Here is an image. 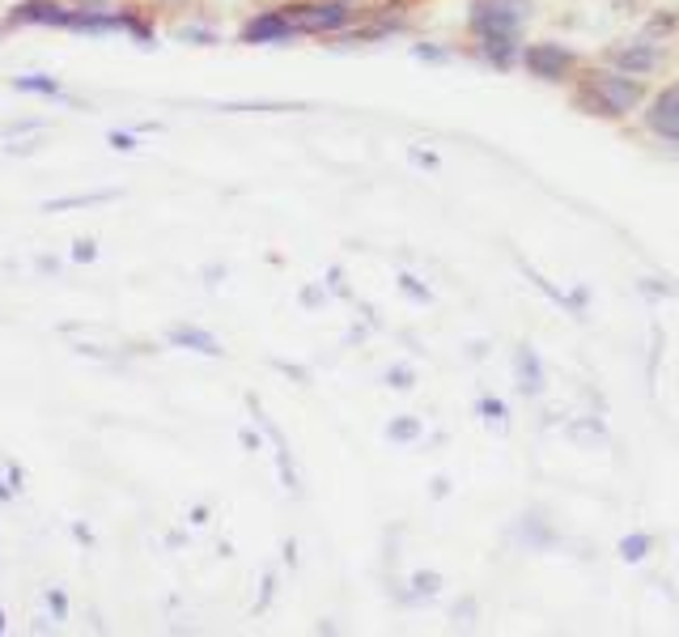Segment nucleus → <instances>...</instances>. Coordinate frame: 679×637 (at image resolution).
I'll return each instance as SVG.
<instances>
[{
	"mask_svg": "<svg viewBox=\"0 0 679 637\" xmlns=\"http://www.w3.org/2000/svg\"><path fill=\"white\" fill-rule=\"evenodd\" d=\"M527 18H531V0H475V30L498 60H510V47Z\"/></svg>",
	"mask_w": 679,
	"mask_h": 637,
	"instance_id": "f257e3e1",
	"label": "nucleus"
},
{
	"mask_svg": "<svg viewBox=\"0 0 679 637\" xmlns=\"http://www.w3.org/2000/svg\"><path fill=\"white\" fill-rule=\"evenodd\" d=\"M582 98L599 115H629L641 102V86H637L629 72H590Z\"/></svg>",
	"mask_w": 679,
	"mask_h": 637,
	"instance_id": "f03ea898",
	"label": "nucleus"
},
{
	"mask_svg": "<svg viewBox=\"0 0 679 637\" xmlns=\"http://www.w3.org/2000/svg\"><path fill=\"white\" fill-rule=\"evenodd\" d=\"M527 72L531 77H543V81H561L569 69H573V51H565V47L557 43H535L527 47Z\"/></svg>",
	"mask_w": 679,
	"mask_h": 637,
	"instance_id": "7ed1b4c3",
	"label": "nucleus"
},
{
	"mask_svg": "<svg viewBox=\"0 0 679 637\" xmlns=\"http://www.w3.org/2000/svg\"><path fill=\"white\" fill-rule=\"evenodd\" d=\"M650 128H655L658 137L679 140V86H671V90H662L655 98V107H650Z\"/></svg>",
	"mask_w": 679,
	"mask_h": 637,
	"instance_id": "20e7f679",
	"label": "nucleus"
},
{
	"mask_svg": "<svg viewBox=\"0 0 679 637\" xmlns=\"http://www.w3.org/2000/svg\"><path fill=\"white\" fill-rule=\"evenodd\" d=\"M655 60H658L655 47H624V51H616L620 72H646V69H655Z\"/></svg>",
	"mask_w": 679,
	"mask_h": 637,
	"instance_id": "39448f33",
	"label": "nucleus"
},
{
	"mask_svg": "<svg viewBox=\"0 0 679 637\" xmlns=\"http://www.w3.org/2000/svg\"><path fill=\"white\" fill-rule=\"evenodd\" d=\"M344 18H348L344 4H323V9H311V13H306V26H315V30H332V26H340Z\"/></svg>",
	"mask_w": 679,
	"mask_h": 637,
	"instance_id": "423d86ee",
	"label": "nucleus"
},
{
	"mask_svg": "<svg viewBox=\"0 0 679 637\" xmlns=\"http://www.w3.org/2000/svg\"><path fill=\"white\" fill-rule=\"evenodd\" d=\"M281 35H289V26L281 22V18H259V22L250 26V39H281Z\"/></svg>",
	"mask_w": 679,
	"mask_h": 637,
	"instance_id": "0eeeda50",
	"label": "nucleus"
},
{
	"mask_svg": "<svg viewBox=\"0 0 679 637\" xmlns=\"http://www.w3.org/2000/svg\"><path fill=\"white\" fill-rule=\"evenodd\" d=\"M519 362H522V370H527V391H540V365L531 357V349H522Z\"/></svg>",
	"mask_w": 679,
	"mask_h": 637,
	"instance_id": "6e6552de",
	"label": "nucleus"
},
{
	"mask_svg": "<svg viewBox=\"0 0 679 637\" xmlns=\"http://www.w3.org/2000/svg\"><path fill=\"white\" fill-rule=\"evenodd\" d=\"M641 552H646V536H629V540H624V557H629V561H637Z\"/></svg>",
	"mask_w": 679,
	"mask_h": 637,
	"instance_id": "1a4fd4ad",
	"label": "nucleus"
}]
</instances>
